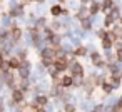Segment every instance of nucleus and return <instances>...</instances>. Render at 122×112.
<instances>
[{
	"mask_svg": "<svg viewBox=\"0 0 122 112\" xmlns=\"http://www.w3.org/2000/svg\"><path fill=\"white\" fill-rule=\"evenodd\" d=\"M42 59H44V64L49 65L50 62H54L57 57H55V49H45L42 52Z\"/></svg>",
	"mask_w": 122,
	"mask_h": 112,
	"instance_id": "f257e3e1",
	"label": "nucleus"
},
{
	"mask_svg": "<svg viewBox=\"0 0 122 112\" xmlns=\"http://www.w3.org/2000/svg\"><path fill=\"white\" fill-rule=\"evenodd\" d=\"M54 62H55V69H57V70H64V69H67V59H65V57L55 59Z\"/></svg>",
	"mask_w": 122,
	"mask_h": 112,
	"instance_id": "f03ea898",
	"label": "nucleus"
},
{
	"mask_svg": "<svg viewBox=\"0 0 122 112\" xmlns=\"http://www.w3.org/2000/svg\"><path fill=\"white\" fill-rule=\"evenodd\" d=\"M22 65V62H20V59H17V57H12L10 60H9V67H12V69H19Z\"/></svg>",
	"mask_w": 122,
	"mask_h": 112,
	"instance_id": "7ed1b4c3",
	"label": "nucleus"
},
{
	"mask_svg": "<svg viewBox=\"0 0 122 112\" xmlns=\"http://www.w3.org/2000/svg\"><path fill=\"white\" fill-rule=\"evenodd\" d=\"M72 74H74V75H82V74H84L82 65H80V64H74V65H72Z\"/></svg>",
	"mask_w": 122,
	"mask_h": 112,
	"instance_id": "20e7f679",
	"label": "nucleus"
},
{
	"mask_svg": "<svg viewBox=\"0 0 122 112\" xmlns=\"http://www.w3.org/2000/svg\"><path fill=\"white\" fill-rule=\"evenodd\" d=\"M12 97H14V100H15V102H22V100H24V94H22L20 90H14Z\"/></svg>",
	"mask_w": 122,
	"mask_h": 112,
	"instance_id": "39448f33",
	"label": "nucleus"
},
{
	"mask_svg": "<svg viewBox=\"0 0 122 112\" xmlns=\"http://www.w3.org/2000/svg\"><path fill=\"white\" fill-rule=\"evenodd\" d=\"M117 17V10H114L112 12V15H107V19H105V25H110L112 22H114V19Z\"/></svg>",
	"mask_w": 122,
	"mask_h": 112,
	"instance_id": "423d86ee",
	"label": "nucleus"
},
{
	"mask_svg": "<svg viewBox=\"0 0 122 112\" xmlns=\"http://www.w3.org/2000/svg\"><path fill=\"white\" fill-rule=\"evenodd\" d=\"M20 35H22V30H20V29H14V30H12V37H14V40H19Z\"/></svg>",
	"mask_w": 122,
	"mask_h": 112,
	"instance_id": "0eeeda50",
	"label": "nucleus"
},
{
	"mask_svg": "<svg viewBox=\"0 0 122 112\" xmlns=\"http://www.w3.org/2000/svg\"><path fill=\"white\" fill-rule=\"evenodd\" d=\"M100 7H102V5H100V4H97V2H95V4H92V7H90V14H97V12L100 10Z\"/></svg>",
	"mask_w": 122,
	"mask_h": 112,
	"instance_id": "6e6552de",
	"label": "nucleus"
},
{
	"mask_svg": "<svg viewBox=\"0 0 122 112\" xmlns=\"http://www.w3.org/2000/svg\"><path fill=\"white\" fill-rule=\"evenodd\" d=\"M92 62H94L95 65H102V60H100V55H97V54H92Z\"/></svg>",
	"mask_w": 122,
	"mask_h": 112,
	"instance_id": "1a4fd4ad",
	"label": "nucleus"
},
{
	"mask_svg": "<svg viewBox=\"0 0 122 112\" xmlns=\"http://www.w3.org/2000/svg\"><path fill=\"white\" fill-rule=\"evenodd\" d=\"M62 85H64V87L72 85V77H69V75H67V77H64V79H62Z\"/></svg>",
	"mask_w": 122,
	"mask_h": 112,
	"instance_id": "9d476101",
	"label": "nucleus"
},
{
	"mask_svg": "<svg viewBox=\"0 0 122 112\" xmlns=\"http://www.w3.org/2000/svg\"><path fill=\"white\" fill-rule=\"evenodd\" d=\"M52 15H59V14H62V7L60 5H55V7H52Z\"/></svg>",
	"mask_w": 122,
	"mask_h": 112,
	"instance_id": "9b49d317",
	"label": "nucleus"
},
{
	"mask_svg": "<svg viewBox=\"0 0 122 112\" xmlns=\"http://www.w3.org/2000/svg\"><path fill=\"white\" fill-rule=\"evenodd\" d=\"M114 5H112V0H105V2L102 4V9H105V10H109V9H112Z\"/></svg>",
	"mask_w": 122,
	"mask_h": 112,
	"instance_id": "f8f14e48",
	"label": "nucleus"
},
{
	"mask_svg": "<svg viewBox=\"0 0 122 112\" xmlns=\"http://www.w3.org/2000/svg\"><path fill=\"white\" fill-rule=\"evenodd\" d=\"M47 102V97H44V95H40V97H37V104L39 105H44Z\"/></svg>",
	"mask_w": 122,
	"mask_h": 112,
	"instance_id": "ddd939ff",
	"label": "nucleus"
},
{
	"mask_svg": "<svg viewBox=\"0 0 122 112\" xmlns=\"http://www.w3.org/2000/svg\"><path fill=\"white\" fill-rule=\"evenodd\" d=\"M75 54H77V55H84V54H85V49H77Z\"/></svg>",
	"mask_w": 122,
	"mask_h": 112,
	"instance_id": "4468645a",
	"label": "nucleus"
},
{
	"mask_svg": "<svg viewBox=\"0 0 122 112\" xmlns=\"http://www.w3.org/2000/svg\"><path fill=\"white\" fill-rule=\"evenodd\" d=\"M104 90H105V92H110V90H112V87H110L109 84H104Z\"/></svg>",
	"mask_w": 122,
	"mask_h": 112,
	"instance_id": "2eb2a0df",
	"label": "nucleus"
},
{
	"mask_svg": "<svg viewBox=\"0 0 122 112\" xmlns=\"http://www.w3.org/2000/svg\"><path fill=\"white\" fill-rule=\"evenodd\" d=\"M65 112H74V105H65Z\"/></svg>",
	"mask_w": 122,
	"mask_h": 112,
	"instance_id": "dca6fc26",
	"label": "nucleus"
},
{
	"mask_svg": "<svg viewBox=\"0 0 122 112\" xmlns=\"http://www.w3.org/2000/svg\"><path fill=\"white\" fill-rule=\"evenodd\" d=\"M117 59H119V60H122V47L117 50Z\"/></svg>",
	"mask_w": 122,
	"mask_h": 112,
	"instance_id": "f3484780",
	"label": "nucleus"
},
{
	"mask_svg": "<svg viewBox=\"0 0 122 112\" xmlns=\"http://www.w3.org/2000/svg\"><path fill=\"white\" fill-rule=\"evenodd\" d=\"M0 67H5V65H4V57H2V52H0Z\"/></svg>",
	"mask_w": 122,
	"mask_h": 112,
	"instance_id": "a211bd4d",
	"label": "nucleus"
},
{
	"mask_svg": "<svg viewBox=\"0 0 122 112\" xmlns=\"http://www.w3.org/2000/svg\"><path fill=\"white\" fill-rule=\"evenodd\" d=\"M39 112H44V110H39Z\"/></svg>",
	"mask_w": 122,
	"mask_h": 112,
	"instance_id": "6ab92c4d",
	"label": "nucleus"
},
{
	"mask_svg": "<svg viewBox=\"0 0 122 112\" xmlns=\"http://www.w3.org/2000/svg\"><path fill=\"white\" fill-rule=\"evenodd\" d=\"M39 2H42V0H39Z\"/></svg>",
	"mask_w": 122,
	"mask_h": 112,
	"instance_id": "aec40b11",
	"label": "nucleus"
},
{
	"mask_svg": "<svg viewBox=\"0 0 122 112\" xmlns=\"http://www.w3.org/2000/svg\"><path fill=\"white\" fill-rule=\"evenodd\" d=\"M60 2H62V0H60Z\"/></svg>",
	"mask_w": 122,
	"mask_h": 112,
	"instance_id": "412c9836",
	"label": "nucleus"
}]
</instances>
